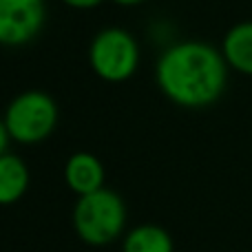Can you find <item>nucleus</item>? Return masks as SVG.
I'll list each match as a JSON object with an SVG mask.
<instances>
[{"label":"nucleus","mask_w":252,"mask_h":252,"mask_svg":"<svg viewBox=\"0 0 252 252\" xmlns=\"http://www.w3.org/2000/svg\"><path fill=\"white\" fill-rule=\"evenodd\" d=\"M58 104L49 93L40 89H29L13 97L4 109V126L11 142L22 146L40 144L56 130L58 126Z\"/></svg>","instance_id":"7ed1b4c3"},{"label":"nucleus","mask_w":252,"mask_h":252,"mask_svg":"<svg viewBox=\"0 0 252 252\" xmlns=\"http://www.w3.org/2000/svg\"><path fill=\"white\" fill-rule=\"evenodd\" d=\"M60 2H64L66 7L71 9H80V11H89V9H95L100 7L104 0H60Z\"/></svg>","instance_id":"9d476101"},{"label":"nucleus","mask_w":252,"mask_h":252,"mask_svg":"<svg viewBox=\"0 0 252 252\" xmlns=\"http://www.w3.org/2000/svg\"><path fill=\"white\" fill-rule=\"evenodd\" d=\"M126 204L111 188L78 197L73 206V230L87 246H109L124 235Z\"/></svg>","instance_id":"f03ea898"},{"label":"nucleus","mask_w":252,"mask_h":252,"mask_svg":"<svg viewBox=\"0 0 252 252\" xmlns=\"http://www.w3.org/2000/svg\"><path fill=\"white\" fill-rule=\"evenodd\" d=\"M9 142H11V137H9V133H7V126H4V120L0 118V155H2V153H7Z\"/></svg>","instance_id":"9b49d317"},{"label":"nucleus","mask_w":252,"mask_h":252,"mask_svg":"<svg viewBox=\"0 0 252 252\" xmlns=\"http://www.w3.org/2000/svg\"><path fill=\"white\" fill-rule=\"evenodd\" d=\"M228 69L221 49L201 40H182L161 51L155 80L173 104L182 109H206L223 95Z\"/></svg>","instance_id":"f257e3e1"},{"label":"nucleus","mask_w":252,"mask_h":252,"mask_svg":"<svg viewBox=\"0 0 252 252\" xmlns=\"http://www.w3.org/2000/svg\"><path fill=\"white\" fill-rule=\"evenodd\" d=\"M89 64L104 82H126L139 66L137 38L122 27H106L97 31L89 47Z\"/></svg>","instance_id":"20e7f679"},{"label":"nucleus","mask_w":252,"mask_h":252,"mask_svg":"<svg viewBox=\"0 0 252 252\" xmlns=\"http://www.w3.org/2000/svg\"><path fill=\"white\" fill-rule=\"evenodd\" d=\"M122 252H175V244L166 228L142 223L124 232Z\"/></svg>","instance_id":"1a4fd4ad"},{"label":"nucleus","mask_w":252,"mask_h":252,"mask_svg":"<svg viewBox=\"0 0 252 252\" xmlns=\"http://www.w3.org/2000/svg\"><path fill=\"white\" fill-rule=\"evenodd\" d=\"M221 53L232 71L252 78V20L237 22L226 31Z\"/></svg>","instance_id":"6e6552de"},{"label":"nucleus","mask_w":252,"mask_h":252,"mask_svg":"<svg viewBox=\"0 0 252 252\" xmlns=\"http://www.w3.org/2000/svg\"><path fill=\"white\" fill-rule=\"evenodd\" d=\"M31 184L29 166L16 153L0 155V206H13L27 195Z\"/></svg>","instance_id":"0eeeda50"},{"label":"nucleus","mask_w":252,"mask_h":252,"mask_svg":"<svg viewBox=\"0 0 252 252\" xmlns=\"http://www.w3.org/2000/svg\"><path fill=\"white\" fill-rule=\"evenodd\" d=\"M47 22L44 0H0V44L25 47L33 42Z\"/></svg>","instance_id":"39448f33"},{"label":"nucleus","mask_w":252,"mask_h":252,"mask_svg":"<svg viewBox=\"0 0 252 252\" xmlns=\"http://www.w3.org/2000/svg\"><path fill=\"white\" fill-rule=\"evenodd\" d=\"M64 184L78 197L95 192L104 188V166L93 153H73L64 164Z\"/></svg>","instance_id":"423d86ee"},{"label":"nucleus","mask_w":252,"mask_h":252,"mask_svg":"<svg viewBox=\"0 0 252 252\" xmlns=\"http://www.w3.org/2000/svg\"><path fill=\"white\" fill-rule=\"evenodd\" d=\"M111 2L120 4V7H139V4H144L146 0H111Z\"/></svg>","instance_id":"f8f14e48"}]
</instances>
